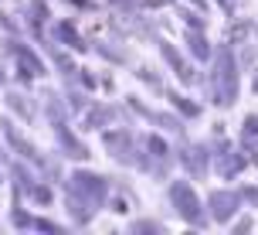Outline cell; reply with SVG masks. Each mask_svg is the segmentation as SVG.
I'll return each mask as SVG.
<instances>
[{"mask_svg":"<svg viewBox=\"0 0 258 235\" xmlns=\"http://www.w3.org/2000/svg\"><path fill=\"white\" fill-rule=\"evenodd\" d=\"M231 198L228 195H214V215H218V218H228V215H231Z\"/></svg>","mask_w":258,"mask_h":235,"instance_id":"3","label":"cell"},{"mask_svg":"<svg viewBox=\"0 0 258 235\" xmlns=\"http://www.w3.org/2000/svg\"><path fill=\"white\" fill-rule=\"evenodd\" d=\"M173 198L183 205V215H190V218H197V201L190 198V191L187 187H173Z\"/></svg>","mask_w":258,"mask_h":235,"instance_id":"2","label":"cell"},{"mask_svg":"<svg viewBox=\"0 0 258 235\" xmlns=\"http://www.w3.org/2000/svg\"><path fill=\"white\" fill-rule=\"evenodd\" d=\"M214 89H218V103H231L234 99V68H231V58L228 55H221V62H218Z\"/></svg>","mask_w":258,"mask_h":235,"instance_id":"1","label":"cell"}]
</instances>
